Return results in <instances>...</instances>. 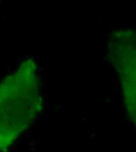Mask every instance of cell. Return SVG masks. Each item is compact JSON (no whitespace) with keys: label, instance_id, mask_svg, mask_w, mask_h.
I'll use <instances>...</instances> for the list:
<instances>
[{"label":"cell","instance_id":"6da1fadb","mask_svg":"<svg viewBox=\"0 0 136 152\" xmlns=\"http://www.w3.org/2000/svg\"><path fill=\"white\" fill-rule=\"evenodd\" d=\"M42 105L36 64L28 60L0 83V152L29 127Z\"/></svg>","mask_w":136,"mask_h":152}]
</instances>
